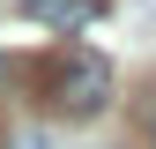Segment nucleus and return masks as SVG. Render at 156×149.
Wrapping results in <instances>:
<instances>
[{
	"mask_svg": "<svg viewBox=\"0 0 156 149\" xmlns=\"http://www.w3.org/2000/svg\"><path fill=\"white\" fill-rule=\"evenodd\" d=\"M45 104L60 112V119H97V112L112 104V60L104 52H89V45H67V52H52L45 60Z\"/></svg>",
	"mask_w": 156,
	"mask_h": 149,
	"instance_id": "nucleus-1",
	"label": "nucleus"
},
{
	"mask_svg": "<svg viewBox=\"0 0 156 149\" xmlns=\"http://www.w3.org/2000/svg\"><path fill=\"white\" fill-rule=\"evenodd\" d=\"M112 8V0H23V15H30V23H45V30H89L97 23V15H104Z\"/></svg>",
	"mask_w": 156,
	"mask_h": 149,
	"instance_id": "nucleus-2",
	"label": "nucleus"
}]
</instances>
